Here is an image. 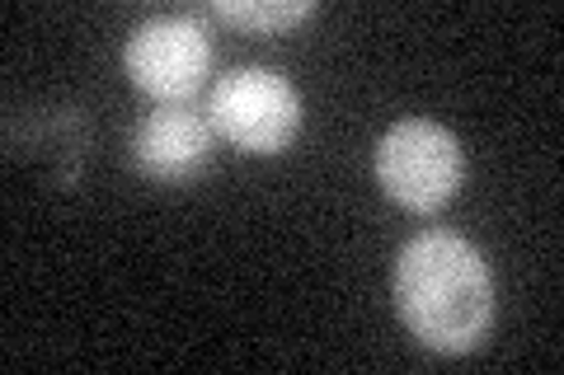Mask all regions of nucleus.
Masks as SVG:
<instances>
[{
  "label": "nucleus",
  "mask_w": 564,
  "mask_h": 375,
  "mask_svg": "<svg viewBox=\"0 0 564 375\" xmlns=\"http://www.w3.org/2000/svg\"><path fill=\"white\" fill-rule=\"evenodd\" d=\"M395 310L423 348L462 356L485 343L494 324L489 267L466 235L419 230L395 258Z\"/></svg>",
  "instance_id": "f257e3e1"
},
{
  "label": "nucleus",
  "mask_w": 564,
  "mask_h": 375,
  "mask_svg": "<svg viewBox=\"0 0 564 375\" xmlns=\"http://www.w3.org/2000/svg\"><path fill=\"white\" fill-rule=\"evenodd\" d=\"M377 178L395 207L429 217L456 198L466 178V151L443 122L404 118L377 141Z\"/></svg>",
  "instance_id": "f03ea898"
},
{
  "label": "nucleus",
  "mask_w": 564,
  "mask_h": 375,
  "mask_svg": "<svg viewBox=\"0 0 564 375\" xmlns=\"http://www.w3.org/2000/svg\"><path fill=\"white\" fill-rule=\"evenodd\" d=\"M207 122L212 132L250 155H278L292 146L302 128V99L292 80L269 66H236L217 76L207 95Z\"/></svg>",
  "instance_id": "7ed1b4c3"
},
{
  "label": "nucleus",
  "mask_w": 564,
  "mask_h": 375,
  "mask_svg": "<svg viewBox=\"0 0 564 375\" xmlns=\"http://www.w3.org/2000/svg\"><path fill=\"white\" fill-rule=\"evenodd\" d=\"M122 66L137 89L161 103H184L212 70V33L193 14H151L122 43Z\"/></svg>",
  "instance_id": "20e7f679"
},
{
  "label": "nucleus",
  "mask_w": 564,
  "mask_h": 375,
  "mask_svg": "<svg viewBox=\"0 0 564 375\" xmlns=\"http://www.w3.org/2000/svg\"><path fill=\"white\" fill-rule=\"evenodd\" d=\"M132 165L155 178V184L184 188L203 178L217 159V132H212L207 113L188 109V103H161L132 128Z\"/></svg>",
  "instance_id": "39448f33"
},
{
  "label": "nucleus",
  "mask_w": 564,
  "mask_h": 375,
  "mask_svg": "<svg viewBox=\"0 0 564 375\" xmlns=\"http://www.w3.org/2000/svg\"><path fill=\"white\" fill-rule=\"evenodd\" d=\"M212 14L226 24L254 29V33H273V29H292L315 14L311 0H217Z\"/></svg>",
  "instance_id": "423d86ee"
}]
</instances>
